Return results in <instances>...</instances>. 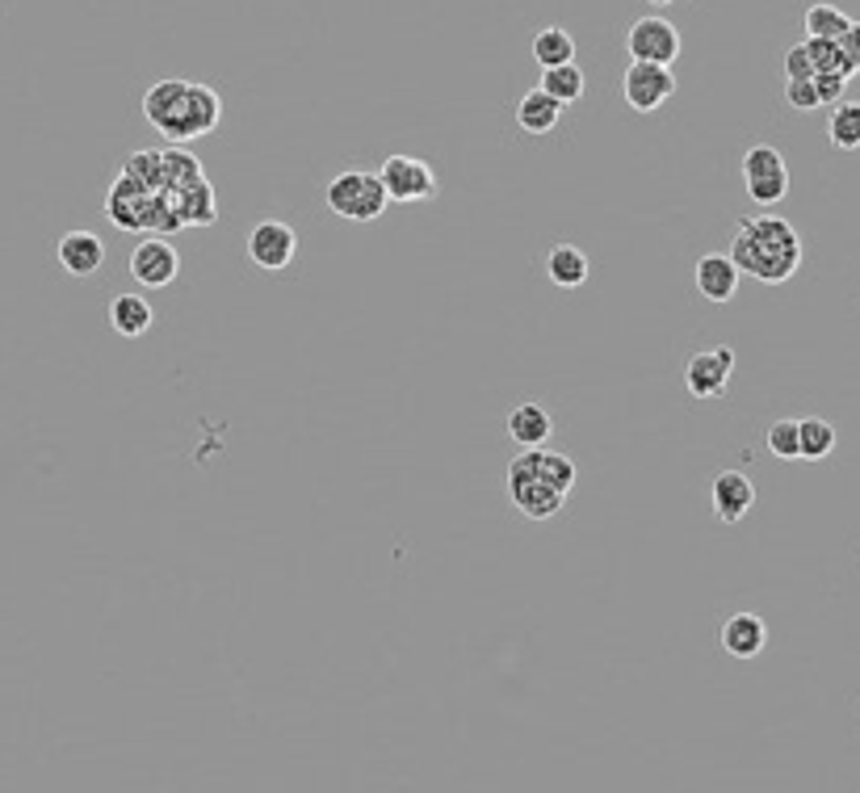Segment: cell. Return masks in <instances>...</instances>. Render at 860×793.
<instances>
[{
    "label": "cell",
    "mask_w": 860,
    "mask_h": 793,
    "mask_svg": "<svg viewBox=\"0 0 860 793\" xmlns=\"http://www.w3.org/2000/svg\"><path fill=\"white\" fill-rule=\"evenodd\" d=\"M105 219L118 231L169 235L181 227H214L219 202L198 155L181 148H143L122 160L105 189Z\"/></svg>",
    "instance_id": "obj_1"
},
{
    "label": "cell",
    "mask_w": 860,
    "mask_h": 793,
    "mask_svg": "<svg viewBox=\"0 0 860 793\" xmlns=\"http://www.w3.org/2000/svg\"><path fill=\"white\" fill-rule=\"evenodd\" d=\"M727 257L747 278L765 285H785L802 269V235L789 219L760 210V214H747L735 223Z\"/></svg>",
    "instance_id": "obj_2"
},
{
    "label": "cell",
    "mask_w": 860,
    "mask_h": 793,
    "mask_svg": "<svg viewBox=\"0 0 860 793\" xmlns=\"http://www.w3.org/2000/svg\"><path fill=\"white\" fill-rule=\"evenodd\" d=\"M143 118L169 143L206 139L223 122V97L198 80H160L143 93Z\"/></svg>",
    "instance_id": "obj_3"
},
{
    "label": "cell",
    "mask_w": 860,
    "mask_h": 793,
    "mask_svg": "<svg viewBox=\"0 0 860 793\" xmlns=\"http://www.w3.org/2000/svg\"><path fill=\"white\" fill-rule=\"evenodd\" d=\"M575 479V462L567 453L558 450H546V445H537V450H520L508 462V500L516 504L520 516H529V521H550L563 512L567 504V495H571Z\"/></svg>",
    "instance_id": "obj_4"
},
{
    "label": "cell",
    "mask_w": 860,
    "mask_h": 793,
    "mask_svg": "<svg viewBox=\"0 0 860 793\" xmlns=\"http://www.w3.org/2000/svg\"><path fill=\"white\" fill-rule=\"evenodd\" d=\"M324 207L344 219V223H374V219H383L386 207H391V198H386L383 181H378V172H365V169H344L336 172L324 189Z\"/></svg>",
    "instance_id": "obj_5"
},
{
    "label": "cell",
    "mask_w": 860,
    "mask_h": 793,
    "mask_svg": "<svg viewBox=\"0 0 860 793\" xmlns=\"http://www.w3.org/2000/svg\"><path fill=\"white\" fill-rule=\"evenodd\" d=\"M378 181H383L386 198L399 202V207H412V202H433L437 198V172L428 160L421 155H386L383 169H378Z\"/></svg>",
    "instance_id": "obj_6"
},
{
    "label": "cell",
    "mask_w": 860,
    "mask_h": 793,
    "mask_svg": "<svg viewBox=\"0 0 860 793\" xmlns=\"http://www.w3.org/2000/svg\"><path fill=\"white\" fill-rule=\"evenodd\" d=\"M743 185L756 207H777L789 193V164L772 143H756L743 155Z\"/></svg>",
    "instance_id": "obj_7"
},
{
    "label": "cell",
    "mask_w": 860,
    "mask_h": 793,
    "mask_svg": "<svg viewBox=\"0 0 860 793\" xmlns=\"http://www.w3.org/2000/svg\"><path fill=\"white\" fill-rule=\"evenodd\" d=\"M621 97H626V106L634 113H655L676 97V76L664 63H638V59H630V68L621 76Z\"/></svg>",
    "instance_id": "obj_8"
},
{
    "label": "cell",
    "mask_w": 860,
    "mask_h": 793,
    "mask_svg": "<svg viewBox=\"0 0 860 793\" xmlns=\"http://www.w3.org/2000/svg\"><path fill=\"white\" fill-rule=\"evenodd\" d=\"M299 257V231L282 219H261L249 231V261L261 273H286Z\"/></svg>",
    "instance_id": "obj_9"
},
{
    "label": "cell",
    "mask_w": 860,
    "mask_h": 793,
    "mask_svg": "<svg viewBox=\"0 0 860 793\" xmlns=\"http://www.w3.org/2000/svg\"><path fill=\"white\" fill-rule=\"evenodd\" d=\"M626 51L638 63H664V68H671L680 59V30L668 18H655V13L638 18L626 30Z\"/></svg>",
    "instance_id": "obj_10"
},
{
    "label": "cell",
    "mask_w": 860,
    "mask_h": 793,
    "mask_svg": "<svg viewBox=\"0 0 860 793\" xmlns=\"http://www.w3.org/2000/svg\"><path fill=\"white\" fill-rule=\"evenodd\" d=\"M730 374H735V349L730 344L692 353L685 361V387L692 399H722L730 387Z\"/></svg>",
    "instance_id": "obj_11"
},
{
    "label": "cell",
    "mask_w": 860,
    "mask_h": 793,
    "mask_svg": "<svg viewBox=\"0 0 860 793\" xmlns=\"http://www.w3.org/2000/svg\"><path fill=\"white\" fill-rule=\"evenodd\" d=\"M181 273V252L164 240V235H148L139 240L131 252V278L148 290H164V285L176 282Z\"/></svg>",
    "instance_id": "obj_12"
},
{
    "label": "cell",
    "mask_w": 860,
    "mask_h": 793,
    "mask_svg": "<svg viewBox=\"0 0 860 793\" xmlns=\"http://www.w3.org/2000/svg\"><path fill=\"white\" fill-rule=\"evenodd\" d=\"M709 504H714V516L722 525H739L756 504V483L743 471H718L714 488H709Z\"/></svg>",
    "instance_id": "obj_13"
},
{
    "label": "cell",
    "mask_w": 860,
    "mask_h": 793,
    "mask_svg": "<svg viewBox=\"0 0 860 793\" xmlns=\"http://www.w3.org/2000/svg\"><path fill=\"white\" fill-rule=\"evenodd\" d=\"M739 269L730 261L727 252H706V257H697L692 264V282H697V294L709 302H730L735 299V290H739Z\"/></svg>",
    "instance_id": "obj_14"
},
{
    "label": "cell",
    "mask_w": 860,
    "mask_h": 793,
    "mask_svg": "<svg viewBox=\"0 0 860 793\" xmlns=\"http://www.w3.org/2000/svg\"><path fill=\"white\" fill-rule=\"evenodd\" d=\"M55 257L72 278H93L105 264V240L93 231H68V235H59Z\"/></svg>",
    "instance_id": "obj_15"
},
{
    "label": "cell",
    "mask_w": 860,
    "mask_h": 793,
    "mask_svg": "<svg viewBox=\"0 0 860 793\" xmlns=\"http://www.w3.org/2000/svg\"><path fill=\"white\" fill-rule=\"evenodd\" d=\"M722 646L735 660H756L768 646V625L760 613H730L722 622Z\"/></svg>",
    "instance_id": "obj_16"
},
{
    "label": "cell",
    "mask_w": 860,
    "mask_h": 793,
    "mask_svg": "<svg viewBox=\"0 0 860 793\" xmlns=\"http://www.w3.org/2000/svg\"><path fill=\"white\" fill-rule=\"evenodd\" d=\"M555 433V420L546 412V403H537V399H525V403H516L513 412H508V436H513L520 450H537V445H546Z\"/></svg>",
    "instance_id": "obj_17"
},
{
    "label": "cell",
    "mask_w": 860,
    "mask_h": 793,
    "mask_svg": "<svg viewBox=\"0 0 860 793\" xmlns=\"http://www.w3.org/2000/svg\"><path fill=\"white\" fill-rule=\"evenodd\" d=\"M546 278L558 290H579V285L593 278V261L579 244H555L546 252Z\"/></svg>",
    "instance_id": "obj_18"
},
{
    "label": "cell",
    "mask_w": 860,
    "mask_h": 793,
    "mask_svg": "<svg viewBox=\"0 0 860 793\" xmlns=\"http://www.w3.org/2000/svg\"><path fill=\"white\" fill-rule=\"evenodd\" d=\"M152 323H155V311L143 294H114V299H110V328H114L118 337H127V340L148 337Z\"/></svg>",
    "instance_id": "obj_19"
},
{
    "label": "cell",
    "mask_w": 860,
    "mask_h": 793,
    "mask_svg": "<svg viewBox=\"0 0 860 793\" xmlns=\"http://www.w3.org/2000/svg\"><path fill=\"white\" fill-rule=\"evenodd\" d=\"M558 118H563V106L550 93H542V89H529V93L516 101V127L520 131L550 134L558 127Z\"/></svg>",
    "instance_id": "obj_20"
},
{
    "label": "cell",
    "mask_w": 860,
    "mask_h": 793,
    "mask_svg": "<svg viewBox=\"0 0 860 793\" xmlns=\"http://www.w3.org/2000/svg\"><path fill=\"white\" fill-rule=\"evenodd\" d=\"M529 56L542 63V68H563V63H575V38L563 30V26H542L529 42Z\"/></svg>",
    "instance_id": "obj_21"
},
{
    "label": "cell",
    "mask_w": 860,
    "mask_h": 793,
    "mask_svg": "<svg viewBox=\"0 0 860 793\" xmlns=\"http://www.w3.org/2000/svg\"><path fill=\"white\" fill-rule=\"evenodd\" d=\"M831 450H836V424H831V420H822V415H806V420H798V458H806V462H822Z\"/></svg>",
    "instance_id": "obj_22"
},
{
    "label": "cell",
    "mask_w": 860,
    "mask_h": 793,
    "mask_svg": "<svg viewBox=\"0 0 860 793\" xmlns=\"http://www.w3.org/2000/svg\"><path fill=\"white\" fill-rule=\"evenodd\" d=\"M827 139L840 151L860 148V101H836V110L827 118Z\"/></svg>",
    "instance_id": "obj_23"
},
{
    "label": "cell",
    "mask_w": 860,
    "mask_h": 793,
    "mask_svg": "<svg viewBox=\"0 0 860 793\" xmlns=\"http://www.w3.org/2000/svg\"><path fill=\"white\" fill-rule=\"evenodd\" d=\"M542 93H550L567 110L584 97V72L575 63H563V68H542Z\"/></svg>",
    "instance_id": "obj_24"
},
{
    "label": "cell",
    "mask_w": 860,
    "mask_h": 793,
    "mask_svg": "<svg viewBox=\"0 0 860 793\" xmlns=\"http://www.w3.org/2000/svg\"><path fill=\"white\" fill-rule=\"evenodd\" d=\"M848 26H852V18L831 0H815L806 9V38H840Z\"/></svg>",
    "instance_id": "obj_25"
},
{
    "label": "cell",
    "mask_w": 860,
    "mask_h": 793,
    "mask_svg": "<svg viewBox=\"0 0 860 793\" xmlns=\"http://www.w3.org/2000/svg\"><path fill=\"white\" fill-rule=\"evenodd\" d=\"M765 445L772 458L793 462V458H798V420H772L765 433Z\"/></svg>",
    "instance_id": "obj_26"
},
{
    "label": "cell",
    "mask_w": 860,
    "mask_h": 793,
    "mask_svg": "<svg viewBox=\"0 0 860 793\" xmlns=\"http://www.w3.org/2000/svg\"><path fill=\"white\" fill-rule=\"evenodd\" d=\"M836 47H840V72L852 80L860 72V21H852L840 38H836Z\"/></svg>",
    "instance_id": "obj_27"
},
{
    "label": "cell",
    "mask_w": 860,
    "mask_h": 793,
    "mask_svg": "<svg viewBox=\"0 0 860 793\" xmlns=\"http://www.w3.org/2000/svg\"><path fill=\"white\" fill-rule=\"evenodd\" d=\"M785 101L793 106V110H819V89H815V76H806V80H785Z\"/></svg>",
    "instance_id": "obj_28"
},
{
    "label": "cell",
    "mask_w": 860,
    "mask_h": 793,
    "mask_svg": "<svg viewBox=\"0 0 860 793\" xmlns=\"http://www.w3.org/2000/svg\"><path fill=\"white\" fill-rule=\"evenodd\" d=\"M806 76H815V63L806 56V42H798L785 51V80H806Z\"/></svg>",
    "instance_id": "obj_29"
},
{
    "label": "cell",
    "mask_w": 860,
    "mask_h": 793,
    "mask_svg": "<svg viewBox=\"0 0 860 793\" xmlns=\"http://www.w3.org/2000/svg\"><path fill=\"white\" fill-rule=\"evenodd\" d=\"M815 89H819V101H843V89H848V80L840 72H815Z\"/></svg>",
    "instance_id": "obj_30"
},
{
    "label": "cell",
    "mask_w": 860,
    "mask_h": 793,
    "mask_svg": "<svg viewBox=\"0 0 860 793\" xmlns=\"http://www.w3.org/2000/svg\"><path fill=\"white\" fill-rule=\"evenodd\" d=\"M647 4H671V0H647Z\"/></svg>",
    "instance_id": "obj_31"
}]
</instances>
